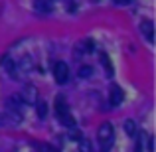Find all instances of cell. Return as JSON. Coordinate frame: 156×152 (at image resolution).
Segmentation results:
<instances>
[{
    "label": "cell",
    "instance_id": "cell-1",
    "mask_svg": "<svg viewBox=\"0 0 156 152\" xmlns=\"http://www.w3.org/2000/svg\"><path fill=\"white\" fill-rule=\"evenodd\" d=\"M97 138L101 142V150L103 152H109L111 144H113V138H115V126L111 122H103L97 130Z\"/></svg>",
    "mask_w": 156,
    "mask_h": 152
},
{
    "label": "cell",
    "instance_id": "cell-2",
    "mask_svg": "<svg viewBox=\"0 0 156 152\" xmlns=\"http://www.w3.org/2000/svg\"><path fill=\"white\" fill-rule=\"evenodd\" d=\"M53 79L57 83H65L69 79V67L65 61H55L53 63Z\"/></svg>",
    "mask_w": 156,
    "mask_h": 152
},
{
    "label": "cell",
    "instance_id": "cell-3",
    "mask_svg": "<svg viewBox=\"0 0 156 152\" xmlns=\"http://www.w3.org/2000/svg\"><path fill=\"white\" fill-rule=\"evenodd\" d=\"M138 30L142 32V36H144L148 42H154V24H152V20H142V22L138 24Z\"/></svg>",
    "mask_w": 156,
    "mask_h": 152
},
{
    "label": "cell",
    "instance_id": "cell-4",
    "mask_svg": "<svg viewBox=\"0 0 156 152\" xmlns=\"http://www.w3.org/2000/svg\"><path fill=\"white\" fill-rule=\"evenodd\" d=\"M109 101H111V105H113V107L121 105V103L125 101V93H122V89L119 87V85H113V87H111V91H109Z\"/></svg>",
    "mask_w": 156,
    "mask_h": 152
},
{
    "label": "cell",
    "instance_id": "cell-5",
    "mask_svg": "<svg viewBox=\"0 0 156 152\" xmlns=\"http://www.w3.org/2000/svg\"><path fill=\"white\" fill-rule=\"evenodd\" d=\"M55 113H57L59 118H63L65 115H69V109H67V105H65L63 97H57V99H55Z\"/></svg>",
    "mask_w": 156,
    "mask_h": 152
},
{
    "label": "cell",
    "instance_id": "cell-6",
    "mask_svg": "<svg viewBox=\"0 0 156 152\" xmlns=\"http://www.w3.org/2000/svg\"><path fill=\"white\" fill-rule=\"evenodd\" d=\"M122 129H125V133L129 134V136H134V134H136V122H134L133 118H126V121L122 122Z\"/></svg>",
    "mask_w": 156,
    "mask_h": 152
},
{
    "label": "cell",
    "instance_id": "cell-7",
    "mask_svg": "<svg viewBox=\"0 0 156 152\" xmlns=\"http://www.w3.org/2000/svg\"><path fill=\"white\" fill-rule=\"evenodd\" d=\"M36 10L46 14V12L51 10V0H36Z\"/></svg>",
    "mask_w": 156,
    "mask_h": 152
},
{
    "label": "cell",
    "instance_id": "cell-8",
    "mask_svg": "<svg viewBox=\"0 0 156 152\" xmlns=\"http://www.w3.org/2000/svg\"><path fill=\"white\" fill-rule=\"evenodd\" d=\"M36 111H38V117L40 118H46L48 115V105L44 101H36Z\"/></svg>",
    "mask_w": 156,
    "mask_h": 152
},
{
    "label": "cell",
    "instance_id": "cell-9",
    "mask_svg": "<svg viewBox=\"0 0 156 152\" xmlns=\"http://www.w3.org/2000/svg\"><path fill=\"white\" fill-rule=\"evenodd\" d=\"M99 59H101V63H103V67H105V71H107V75H113V65H111V61H109V57L105 55V53H101L99 55Z\"/></svg>",
    "mask_w": 156,
    "mask_h": 152
},
{
    "label": "cell",
    "instance_id": "cell-10",
    "mask_svg": "<svg viewBox=\"0 0 156 152\" xmlns=\"http://www.w3.org/2000/svg\"><path fill=\"white\" fill-rule=\"evenodd\" d=\"M79 152H93V146L87 138H81L79 140Z\"/></svg>",
    "mask_w": 156,
    "mask_h": 152
},
{
    "label": "cell",
    "instance_id": "cell-11",
    "mask_svg": "<svg viewBox=\"0 0 156 152\" xmlns=\"http://www.w3.org/2000/svg\"><path fill=\"white\" fill-rule=\"evenodd\" d=\"M69 136H71V140H77V142H79L81 138H83V134H81V130H79V129L71 126V133H69Z\"/></svg>",
    "mask_w": 156,
    "mask_h": 152
},
{
    "label": "cell",
    "instance_id": "cell-12",
    "mask_svg": "<svg viewBox=\"0 0 156 152\" xmlns=\"http://www.w3.org/2000/svg\"><path fill=\"white\" fill-rule=\"evenodd\" d=\"M91 73H93V69L89 67V65H83V67L79 69V77H83V79H87V77H91Z\"/></svg>",
    "mask_w": 156,
    "mask_h": 152
},
{
    "label": "cell",
    "instance_id": "cell-13",
    "mask_svg": "<svg viewBox=\"0 0 156 152\" xmlns=\"http://www.w3.org/2000/svg\"><path fill=\"white\" fill-rule=\"evenodd\" d=\"M146 150H148V152L154 150V140H152V136H148V140H146Z\"/></svg>",
    "mask_w": 156,
    "mask_h": 152
},
{
    "label": "cell",
    "instance_id": "cell-14",
    "mask_svg": "<svg viewBox=\"0 0 156 152\" xmlns=\"http://www.w3.org/2000/svg\"><path fill=\"white\" fill-rule=\"evenodd\" d=\"M44 152H59L55 148V146H51V144H46V148H44Z\"/></svg>",
    "mask_w": 156,
    "mask_h": 152
},
{
    "label": "cell",
    "instance_id": "cell-15",
    "mask_svg": "<svg viewBox=\"0 0 156 152\" xmlns=\"http://www.w3.org/2000/svg\"><path fill=\"white\" fill-rule=\"evenodd\" d=\"M117 4H126V2H130V0H115Z\"/></svg>",
    "mask_w": 156,
    "mask_h": 152
}]
</instances>
